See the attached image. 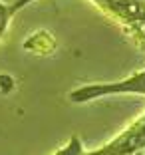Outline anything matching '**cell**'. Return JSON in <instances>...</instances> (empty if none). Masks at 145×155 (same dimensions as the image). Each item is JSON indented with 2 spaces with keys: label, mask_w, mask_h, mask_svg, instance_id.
Segmentation results:
<instances>
[{
  "label": "cell",
  "mask_w": 145,
  "mask_h": 155,
  "mask_svg": "<svg viewBox=\"0 0 145 155\" xmlns=\"http://www.w3.org/2000/svg\"><path fill=\"white\" fill-rule=\"evenodd\" d=\"M114 91H143L145 94V72L137 74L131 80H125V82H119L115 86H90V87H82L72 94L74 101H86L91 97L100 96V94H114Z\"/></svg>",
  "instance_id": "1"
},
{
  "label": "cell",
  "mask_w": 145,
  "mask_h": 155,
  "mask_svg": "<svg viewBox=\"0 0 145 155\" xmlns=\"http://www.w3.org/2000/svg\"><path fill=\"white\" fill-rule=\"evenodd\" d=\"M30 2H32V0H16V2H12V4H10V12H12V14H16L20 8H24V6H26V4H30Z\"/></svg>",
  "instance_id": "2"
},
{
  "label": "cell",
  "mask_w": 145,
  "mask_h": 155,
  "mask_svg": "<svg viewBox=\"0 0 145 155\" xmlns=\"http://www.w3.org/2000/svg\"><path fill=\"white\" fill-rule=\"evenodd\" d=\"M141 4H145V0H143V2H141Z\"/></svg>",
  "instance_id": "3"
}]
</instances>
